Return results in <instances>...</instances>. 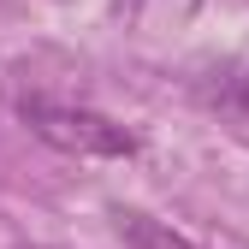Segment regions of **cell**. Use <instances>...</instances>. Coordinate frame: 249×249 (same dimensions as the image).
<instances>
[{"instance_id":"cell-1","label":"cell","mask_w":249,"mask_h":249,"mask_svg":"<svg viewBox=\"0 0 249 249\" xmlns=\"http://www.w3.org/2000/svg\"><path fill=\"white\" fill-rule=\"evenodd\" d=\"M18 119L48 148H59V154H83V160H124V154H137V131H124L119 119H107L95 107H77V101L24 95L18 101Z\"/></svg>"},{"instance_id":"cell-2","label":"cell","mask_w":249,"mask_h":249,"mask_svg":"<svg viewBox=\"0 0 249 249\" xmlns=\"http://www.w3.org/2000/svg\"><path fill=\"white\" fill-rule=\"evenodd\" d=\"M113 231L124 237V249H202L196 237H184L178 226L154 220V213H137V208H119L113 213Z\"/></svg>"}]
</instances>
